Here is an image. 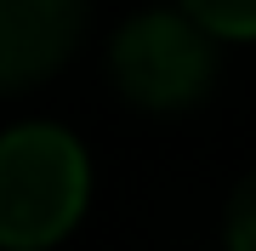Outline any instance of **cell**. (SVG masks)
Returning <instances> with one entry per match:
<instances>
[{"mask_svg": "<svg viewBox=\"0 0 256 251\" xmlns=\"http://www.w3.org/2000/svg\"><path fill=\"white\" fill-rule=\"evenodd\" d=\"M188 18L228 40H256V0H182Z\"/></svg>", "mask_w": 256, "mask_h": 251, "instance_id": "cell-4", "label": "cell"}, {"mask_svg": "<svg viewBox=\"0 0 256 251\" xmlns=\"http://www.w3.org/2000/svg\"><path fill=\"white\" fill-rule=\"evenodd\" d=\"M114 86L137 109H188L210 86V40L194 18L176 12H142L114 35Z\"/></svg>", "mask_w": 256, "mask_h": 251, "instance_id": "cell-2", "label": "cell"}, {"mask_svg": "<svg viewBox=\"0 0 256 251\" xmlns=\"http://www.w3.org/2000/svg\"><path fill=\"white\" fill-rule=\"evenodd\" d=\"M86 205V154L57 126H18L0 143V240L12 251L52 245Z\"/></svg>", "mask_w": 256, "mask_h": 251, "instance_id": "cell-1", "label": "cell"}, {"mask_svg": "<svg viewBox=\"0 0 256 251\" xmlns=\"http://www.w3.org/2000/svg\"><path fill=\"white\" fill-rule=\"evenodd\" d=\"M86 29V0H0V86L46 80Z\"/></svg>", "mask_w": 256, "mask_h": 251, "instance_id": "cell-3", "label": "cell"}, {"mask_svg": "<svg viewBox=\"0 0 256 251\" xmlns=\"http://www.w3.org/2000/svg\"><path fill=\"white\" fill-rule=\"evenodd\" d=\"M228 245H234V251H256V171L234 188V205H228Z\"/></svg>", "mask_w": 256, "mask_h": 251, "instance_id": "cell-5", "label": "cell"}]
</instances>
